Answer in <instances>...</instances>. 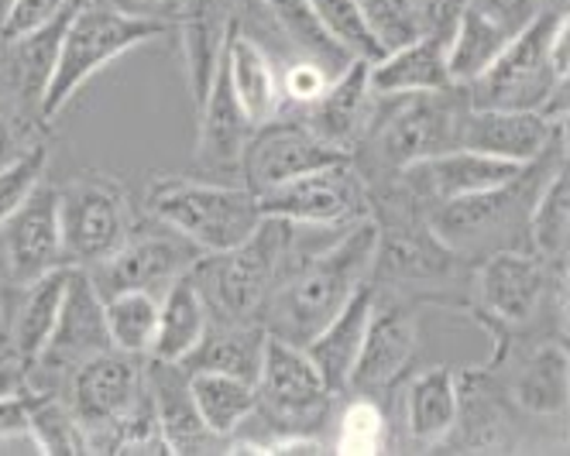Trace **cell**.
<instances>
[{
  "mask_svg": "<svg viewBox=\"0 0 570 456\" xmlns=\"http://www.w3.org/2000/svg\"><path fill=\"white\" fill-rule=\"evenodd\" d=\"M550 66L553 72L567 82V72H570V41H567V14L557 21L553 28V38H550Z\"/></svg>",
  "mask_w": 570,
  "mask_h": 456,
  "instance_id": "46",
  "label": "cell"
},
{
  "mask_svg": "<svg viewBox=\"0 0 570 456\" xmlns=\"http://www.w3.org/2000/svg\"><path fill=\"white\" fill-rule=\"evenodd\" d=\"M375 293L379 288L372 281H364L341 306V313L306 344L309 360L316 364V370L334 395H344L351 385V370H354V360L364 344V329H368V319L375 309Z\"/></svg>",
  "mask_w": 570,
  "mask_h": 456,
  "instance_id": "21",
  "label": "cell"
},
{
  "mask_svg": "<svg viewBox=\"0 0 570 456\" xmlns=\"http://www.w3.org/2000/svg\"><path fill=\"white\" fill-rule=\"evenodd\" d=\"M104 350H114L104 299L83 268H69L59 319L42 354L28 364V395H62L72 370Z\"/></svg>",
  "mask_w": 570,
  "mask_h": 456,
  "instance_id": "7",
  "label": "cell"
},
{
  "mask_svg": "<svg viewBox=\"0 0 570 456\" xmlns=\"http://www.w3.org/2000/svg\"><path fill=\"white\" fill-rule=\"evenodd\" d=\"M416 350H420L416 316L399 303H382V296L375 293V309L368 329H364V344L354 360L347 391L364 395V391L392 388L405 375V367H410Z\"/></svg>",
  "mask_w": 570,
  "mask_h": 456,
  "instance_id": "15",
  "label": "cell"
},
{
  "mask_svg": "<svg viewBox=\"0 0 570 456\" xmlns=\"http://www.w3.org/2000/svg\"><path fill=\"white\" fill-rule=\"evenodd\" d=\"M512 402L529 416L553 419L567 412L570 395V360L560 344H540L512 375Z\"/></svg>",
  "mask_w": 570,
  "mask_h": 456,
  "instance_id": "28",
  "label": "cell"
},
{
  "mask_svg": "<svg viewBox=\"0 0 570 456\" xmlns=\"http://www.w3.org/2000/svg\"><path fill=\"white\" fill-rule=\"evenodd\" d=\"M179 31L186 52V79L196 110L207 100V90L217 72V59L227 34V4L224 0H179Z\"/></svg>",
  "mask_w": 570,
  "mask_h": 456,
  "instance_id": "25",
  "label": "cell"
},
{
  "mask_svg": "<svg viewBox=\"0 0 570 456\" xmlns=\"http://www.w3.org/2000/svg\"><path fill=\"white\" fill-rule=\"evenodd\" d=\"M104 319L114 350L148 357L158 329V296L145 293V288H125V293L104 296Z\"/></svg>",
  "mask_w": 570,
  "mask_h": 456,
  "instance_id": "33",
  "label": "cell"
},
{
  "mask_svg": "<svg viewBox=\"0 0 570 456\" xmlns=\"http://www.w3.org/2000/svg\"><path fill=\"white\" fill-rule=\"evenodd\" d=\"M76 0H11L4 18H0V41H14L35 34L72 11Z\"/></svg>",
  "mask_w": 570,
  "mask_h": 456,
  "instance_id": "40",
  "label": "cell"
},
{
  "mask_svg": "<svg viewBox=\"0 0 570 456\" xmlns=\"http://www.w3.org/2000/svg\"><path fill=\"white\" fill-rule=\"evenodd\" d=\"M351 158L354 155L320 141L303 120L275 117L268 123H258L252 131L248 145H244V155H240V172H244V186L258 196V192H268L282 182L296 179V176L316 172L323 165H337V161H351Z\"/></svg>",
  "mask_w": 570,
  "mask_h": 456,
  "instance_id": "13",
  "label": "cell"
},
{
  "mask_svg": "<svg viewBox=\"0 0 570 456\" xmlns=\"http://www.w3.org/2000/svg\"><path fill=\"white\" fill-rule=\"evenodd\" d=\"M368 82L375 97H405V93H436L451 90L446 72V41L436 34H420L405 46L385 52L368 66Z\"/></svg>",
  "mask_w": 570,
  "mask_h": 456,
  "instance_id": "22",
  "label": "cell"
},
{
  "mask_svg": "<svg viewBox=\"0 0 570 456\" xmlns=\"http://www.w3.org/2000/svg\"><path fill=\"white\" fill-rule=\"evenodd\" d=\"M372 38L382 46V52H392L405 41L423 34L416 0H354Z\"/></svg>",
  "mask_w": 570,
  "mask_h": 456,
  "instance_id": "36",
  "label": "cell"
},
{
  "mask_svg": "<svg viewBox=\"0 0 570 456\" xmlns=\"http://www.w3.org/2000/svg\"><path fill=\"white\" fill-rule=\"evenodd\" d=\"M148 210L189 237L203 255L230 251L262 224L258 196L248 186H217L196 179H155L148 189Z\"/></svg>",
  "mask_w": 570,
  "mask_h": 456,
  "instance_id": "4",
  "label": "cell"
},
{
  "mask_svg": "<svg viewBox=\"0 0 570 456\" xmlns=\"http://www.w3.org/2000/svg\"><path fill=\"white\" fill-rule=\"evenodd\" d=\"M488 18H495L509 34H519L529 21L540 14V0H468Z\"/></svg>",
  "mask_w": 570,
  "mask_h": 456,
  "instance_id": "42",
  "label": "cell"
},
{
  "mask_svg": "<svg viewBox=\"0 0 570 456\" xmlns=\"http://www.w3.org/2000/svg\"><path fill=\"white\" fill-rule=\"evenodd\" d=\"M28 408V436L35 446L49 453V456H76V453H90L87 429L79 426L76 412L62 395H24Z\"/></svg>",
  "mask_w": 570,
  "mask_h": 456,
  "instance_id": "34",
  "label": "cell"
},
{
  "mask_svg": "<svg viewBox=\"0 0 570 456\" xmlns=\"http://www.w3.org/2000/svg\"><path fill=\"white\" fill-rule=\"evenodd\" d=\"M368 59H354L341 76H334L327 82L313 103H306L303 123L331 148H341L347 155H354V148L361 145L364 131L375 117V93L368 82Z\"/></svg>",
  "mask_w": 570,
  "mask_h": 456,
  "instance_id": "17",
  "label": "cell"
},
{
  "mask_svg": "<svg viewBox=\"0 0 570 456\" xmlns=\"http://www.w3.org/2000/svg\"><path fill=\"white\" fill-rule=\"evenodd\" d=\"M145 381L155 405V419L161 443L169 453H210L217 436L203 426L193 391H189V370L183 364L145 357Z\"/></svg>",
  "mask_w": 570,
  "mask_h": 456,
  "instance_id": "19",
  "label": "cell"
},
{
  "mask_svg": "<svg viewBox=\"0 0 570 456\" xmlns=\"http://www.w3.org/2000/svg\"><path fill=\"white\" fill-rule=\"evenodd\" d=\"M169 31H173V21L158 14H135L128 4H120V0H76L59 34L56 66L49 76L46 97H42V117L52 123L56 113L83 90V82H90L100 69H107L114 59L128 56L131 49Z\"/></svg>",
  "mask_w": 570,
  "mask_h": 456,
  "instance_id": "1",
  "label": "cell"
},
{
  "mask_svg": "<svg viewBox=\"0 0 570 456\" xmlns=\"http://www.w3.org/2000/svg\"><path fill=\"white\" fill-rule=\"evenodd\" d=\"M563 14L540 11L499 59L488 66L474 82L464 87L471 107H509V110H543L553 117V97L567 90V82L550 66V38Z\"/></svg>",
  "mask_w": 570,
  "mask_h": 456,
  "instance_id": "5",
  "label": "cell"
},
{
  "mask_svg": "<svg viewBox=\"0 0 570 456\" xmlns=\"http://www.w3.org/2000/svg\"><path fill=\"white\" fill-rule=\"evenodd\" d=\"M220 59H224V69H227V82L234 90V100L240 103L244 117L252 120V128L275 120L278 110H282L278 69L272 66V59L265 56V49L258 46V41L240 28V21L234 14L227 21Z\"/></svg>",
  "mask_w": 570,
  "mask_h": 456,
  "instance_id": "20",
  "label": "cell"
},
{
  "mask_svg": "<svg viewBox=\"0 0 570 456\" xmlns=\"http://www.w3.org/2000/svg\"><path fill=\"white\" fill-rule=\"evenodd\" d=\"M207 323H210V313L203 306L193 271H186L158 296V329H155V344L148 357L183 364L199 344V337L207 334Z\"/></svg>",
  "mask_w": 570,
  "mask_h": 456,
  "instance_id": "26",
  "label": "cell"
},
{
  "mask_svg": "<svg viewBox=\"0 0 570 456\" xmlns=\"http://www.w3.org/2000/svg\"><path fill=\"white\" fill-rule=\"evenodd\" d=\"M268 329L262 323H220L210 319L207 334L199 337L193 354L183 360L186 370H217L240 381H258L262 357H265Z\"/></svg>",
  "mask_w": 570,
  "mask_h": 456,
  "instance_id": "24",
  "label": "cell"
},
{
  "mask_svg": "<svg viewBox=\"0 0 570 456\" xmlns=\"http://www.w3.org/2000/svg\"><path fill=\"white\" fill-rule=\"evenodd\" d=\"M59 227L66 265L94 268L131 234V199L117 179L104 172H79L59 189Z\"/></svg>",
  "mask_w": 570,
  "mask_h": 456,
  "instance_id": "6",
  "label": "cell"
},
{
  "mask_svg": "<svg viewBox=\"0 0 570 456\" xmlns=\"http://www.w3.org/2000/svg\"><path fill=\"white\" fill-rule=\"evenodd\" d=\"M560 131L557 117L543 110H509V107H468L461 123V148L529 165L553 148Z\"/></svg>",
  "mask_w": 570,
  "mask_h": 456,
  "instance_id": "16",
  "label": "cell"
},
{
  "mask_svg": "<svg viewBox=\"0 0 570 456\" xmlns=\"http://www.w3.org/2000/svg\"><path fill=\"white\" fill-rule=\"evenodd\" d=\"M196 113H199V145H196L199 165H207V169H240L244 145H248L255 128H252V120L244 117L240 103L234 100L224 59H217V72L207 90V100H203Z\"/></svg>",
  "mask_w": 570,
  "mask_h": 456,
  "instance_id": "23",
  "label": "cell"
},
{
  "mask_svg": "<svg viewBox=\"0 0 570 456\" xmlns=\"http://www.w3.org/2000/svg\"><path fill=\"white\" fill-rule=\"evenodd\" d=\"M46 117L18 93L0 87V169L21 158L24 151L46 145Z\"/></svg>",
  "mask_w": 570,
  "mask_h": 456,
  "instance_id": "35",
  "label": "cell"
},
{
  "mask_svg": "<svg viewBox=\"0 0 570 456\" xmlns=\"http://www.w3.org/2000/svg\"><path fill=\"white\" fill-rule=\"evenodd\" d=\"M145 391V357L125 350H104L72 370L62 388V398L76 412L79 426L87 429L90 453H107L114 429L131 416Z\"/></svg>",
  "mask_w": 570,
  "mask_h": 456,
  "instance_id": "9",
  "label": "cell"
},
{
  "mask_svg": "<svg viewBox=\"0 0 570 456\" xmlns=\"http://www.w3.org/2000/svg\"><path fill=\"white\" fill-rule=\"evenodd\" d=\"M464 4H468V0H416L423 34H436V38L446 41V34H451V28H454Z\"/></svg>",
  "mask_w": 570,
  "mask_h": 456,
  "instance_id": "43",
  "label": "cell"
},
{
  "mask_svg": "<svg viewBox=\"0 0 570 456\" xmlns=\"http://www.w3.org/2000/svg\"><path fill=\"white\" fill-rule=\"evenodd\" d=\"M258 4L268 11L275 28L303 52V59L316 62L320 69H327L331 79L341 76L357 59L351 49H344L341 41L331 34V28L320 21V14L313 11L309 0H258Z\"/></svg>",
  "mask_w": 570,
  "mask_h": 456,
  "instance_id": "30",
  "label": "cell"
},
{
  "mask_svg": "<svg viewBox=\"0 0 570 456\" xmlns=\"http://www.w3.org/2000/svg\"><path fill=\"white\" fill-rule=\"evenodd\" d=\"M28 395V360L0 344V398Z\"/></svg>",
  "mask_w": 570,
  "mask_h": 456,
  "instance_id": "44",
  "label": "cell"
},
{
  "mask_svg": "<svg viewBox=\"0 0 570 456\" xmlns=\"http://www.w3.org/2000/svg\"><path fill=\"white\" fill-rule=\"evenodd\" d=\"M62 265L59 186L42 179L0 227V285H28Z\"/></svg>",
  "mask_w": 570,
  "mask_h": 456,
  "instance_id": "12",
  "label": "cell"
},
{
  "mask_svg": "<svg viewBox=\"0 0 570 456\" xmlns=\"http://www.w3.org/2000/svg\"><path fill=\"white\" fill-rule=\"evenodd\" d=\"M255 416L265 419L268 436L282 433H309L316 423L327 419L334 391L323 381L306 347L268 337L265 357L255 381Z\"/></svg>",
  "mask_w": 570,
  "mask_h": 456,
  "instance_id": "8",
  "label": "cell"
},
{
  "mask_svg": "<svg viewBox=\"0 0 570 456\" xmlns=\"http://www.w3.org/2000/svg\"><path fill=\"white\" fill-rule=\"evenodd\" d=\"M278 82H282V100L306 107V103H313L323 90H327L331 76H327V69H320L316 62L299 59V62H293V66H285V72L278 76Z\"/></svg>",
  "mask_w": 570,
  "mask_h": 456,
  "instance_id": "41",
  "label": "cell"
},
{
  "mask_svg": "<svg viewBox=\"0 0 570 456\" xmlns=\"http://www.w3.org/2000/svg\"><path fill=\"white\" fill-rule=\"evenodd\" d=\"M553 268L537 255L522 251H492L478 268V313L492 316L505 326L529 323L550 288Z\"/></svg>",
  "mask_w": 570,
  "mask_h": 456,
  "instance_id": "14",
  "label": "cell"
},
{
  "mask_svg": "<svg viewBox=\"0 0 570 456\" xmlns=\"http://www.w3.org/2000/svg\"><path fill=\"white\" fill-rule=\"evenodd\" d=\"M509 31L478 11L474 4H464L451 34H446V72H451L454 87H468L488 66L499 59V52L509 46Z\"/></svg>",
  "mask_w": 570,
  "mask_h": 456,
  "instance_id": "29",
  "label": "cell"
},
{
  "mask_svg": "<svg viewBox=\"0 0 570 456\" xmlns=\"http://www.w3.org/2000/svg\"><path fill=\"white\" fill-rule=\"evenodd\" d=\"M293 244V224L262 217L255 234L230 251L203 255L193 265V281L210 319L220 323H258L265 299L278 281Z\"/></svg>",
  "mask_w": 570,
  "mask_h": 456,
  "instance_id": "2",
  "label": "cell"
},
{
  "mask_svg": "<svg viewBox=\"0 0 570 456\" xmlns=\"http://www.w3.org/2000/svg\"><path fill=\"white\" fill-rule=\"evenodd\" d=\"M46 169H49L46 145L24 151L21 158H14L11 165L0 169V227L11 220V214L35 192V186L46 179Z\"/></svg>",
  "mask_w": 570,
  "mask_h": 456,
  "instance_id": "39",
  "label": "cell"
},
{
  "mask_svg": "<svg viewBox=\"0 0 570 456\" xmlns=\"http://www.w3.org/2000/svg\"><path fill=\"white\" fill-rule=\"evenodd\" d=\"M199 258L203 251L189 237H183L169 224L155 220V227L135 224L125 244H120L107 261L83 268V271L90 275L100 299L125 293V288H145L151 296H161L179 275L193 271Z\"/></svg>",
  "mask_w": 570,
  "mask_h": 456,
  "instance_id": "11",
  "label": "cell"
},
{
  "mask_svg": "<svg viewBox=\"0 0 570 456\" xmlns=\"http://www.w3.org/2000/svg\"><path fill=\"white\" fill-rule=\"evenodd\" d=\"M28 429V408L21 398H0V439L4 436H24Z\"/></svg>",
  "mask_w": 570,
  "mask_h": 456,
  "instance_id": "45",
  "label": "cell"
},
{
  "mask_svg": "<svg viewBox=\"0 0 570 456\" xmlns=\"http://www.w3.org/2000/svg\"><path fill=\"white\" fill-rule=\"evenodd\" d=\"M135 4H141V8H155V11H166L169 4H176V0H135Z\"/></svg>",
  "mask_w": 570,
  "mask_h": 456,
  "instance_id": "48",
  "label": "cell"
},
{
  "mask_svg": "<svg viewBox=\"0 0 570 456\" xmlns=\"http://www.w3.org/2000/svg\"><path fill=\"white\" fill-rule=\"evenodd\" d=\"M189 391H193L203 426H207L217 439L234 436L255 416V405H258L252 381L217 375V370H189Z\"/></svg>",
  "mask_w": 570,
  "mask_h": 456,
  "instance_id": "32",
  "label": "cell"
},
{
  "mask_svg": "<svg viewBox=\"0 0 570 456\" xmlns=\"http://www.w3.org/2000/svg\"><path fill=\"white\" fill-rule=\"evenodd\" d=\"M66 281H69V265L28 285H0V309H4L0 313V344L21 354L28 364L42 354L59 319Z\"/></svg>",
  "mask_w": 570,
  "mask_h": 456,
  "instance_id": "18",
  "label": "cell"
},
{
  "mask_svg": "<svg viewBox=\"0 0 570 456\" xmlns=\"http://www.w3.org/2000/svg\"><path fill=\"white\" fill-rule=\"evenodd\" d=\"M395 100V107L382 117L375 110L364 145H368L372 165L392 176L410 169L416 161L436 158L443 151L461 148V123L468 113L464 87L436 90V93H405V97H379Z\"/></svg>",
  "mask_w": 570,
  "mask_h": 456,
  "instance_id": "3",
  "label": "cell"
},
{
  "mask_svg": "<svg viewBox=\"0 0 570 456\" xmlns=\"http://www.w3.org/2000/svg\"><path fill=\"white\" fill-rule=\"evenodd\" d=\"M540 11H553V14H567V0H540Z\"/></svg>",
  "mask_w": 570,
  "mask_h": 456,
  "instance_id": "47",
  "label": "cell"
},
{
  "mask_svg": "<svg viewBox=\"0 0 570 456\" xmlns=\"http://www.w3.org/2000/svg\"><path fill=\"white\" fill-rule=\"evenodd\" d=\"M389 443V423L382 408L368 398H357L344 408L341 426H337V453L357 456V453H382Z\"/></svg>",
  "mask_w": 570,
  "mask_h": 456,
  "instance_id": "37",
  "label": "cell"
},
{
  "mask_svg": "<svg viewBox=\"0 0 570 456\" xmlns=\"http://www.w3.org/2000/svg\"><path fill=\"white\" fill-rule=\"evenodd\" d=\"M529 247L533 255L550 265L553 271H567V240H570V179H567V158H560V169L547 179V186L533 196L525 217Z\"/></svg>",
  "mask_w": 570,
  "mask_h": 456,
  "instance_id": "31",
  "label": "cell"
},
{
  "mask_svg": "<svg viewBox=\"0 0 570 456\" xmlns=\"http://www.w3.org/2000/svg\"><path fill=\"white\" fill-rule=\"evenodd\" d=\"M461 402V375L430 367L405 388V429L416 443H440L454 433Z\"/></svg>",
  "mask_w": 570,
  "mask_h": 456,
  "instance_id": "27",
  "label": "cell"
},
{
  "mask_svg": "<svg viewBox=\"0 0 570 456\" xmlns=\"http://www.w3.org/2000/svg\"><path fill=\"white\" fill-rule=\"evenodd\" d=\"M309 4H313V11L320 14V21L331 28V34L341 41L344 49H351L357 59L375 62V59L385 56L382 46L372 38L368 24H364V18H361V11H357L354 0H309Z\"/></svg>",
  "mask_w": 570,
  "mask_h": 456,
  "instance_id": "38",
  "label": "cell"
},
{
  "mask_svg": "<svg viewBox=\"0 0 570 456\" xmlns=\"http://www.w3.org/2000/svg\"><path fill=\"white\" fill-rule=\"evenodd\" d=\"M262 217H278L306 227H351L372 217V189L351 161L323 165L268 192H258Z\"/></svg>",
  "mask_w": 570,
  "mask_h": 456,
  "instance_id": "10",
  "label": "cell"
}]
</instances>
